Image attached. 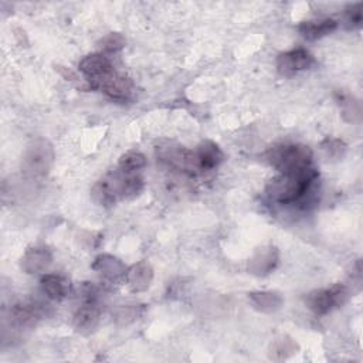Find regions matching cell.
Segmentation results:
<instances>
[{"instance_id": "15", "label": "cell", "mask_w": 363, "mask_h": 363, "mask_svg": "<svg viewBox=\"0 0 363 363\" xmlns=\"http://www.w3.org/2000/svg\"><path fill=\"white\" fill-rule=\"evenodd\" d=\"M299 33L306 40L315 41L319 40L337 28V21L333 18H319V20H308L299 24Z\"/></svg>"}, {"instance_id": "18", "label": "cell", "mask_w": 363, "mask_h": 363, "mask_svg": "<svg viewBox=\"0 0 363 363\" xmlns=\"http://www.w3.org/2000/svg\"><path fill=\"white\" fill-rule=\"evenodd\" d=\"M248 299L251 301V303L254 305L255 309H258L259 312H265V313H272V312L278 311L284 303L282 296L278 292H272V291L250 292Z\"/></svg>"}, {"instance_id": "13", "label": "cell", "mask_w": 363, "mask_h": 363, "mask_svg": "<svg viewBox=\"0 0 363 363\" xmlns=\"http://www.w3.org/2000/svg\"><path fill=\"white\" fill-rule=\"evenodd\" d=\"M126 284L132 292H143L150 286L153 279V269L150 264L140 261L126 269Z\"/></svg>"}, {"instance_id": "20", "label": "cell", "mask_w": 363, "mask_h": 363, "mask_svg": "<svg viewBox=\"0 0 363 363\" xmlns=\"http://www.w3.org/2000/svg\"><path fill=\"white\" fill-rule=\"evenodd\" d=\"M337 102L342 106L343 116L349 115L347 121L353 122V121H356V118H359V115H360L359 102L354 101L353 96H350L347 94H343V92H337Z\"/></svg>"}, {"instance_id": "21", "label": "cell", "mask_w": 363, "mask_h": 363, "mask_svg": "<svg viewBox=\"0 0 363 363\" xmlns=\"http://www.w3.org/2000/svg\"><path fill=\"white\" fill-rule=\"evenodd\" d=\"M362 7H363L362 3H354L345 9V24L349 30L359 28L362 26V23H363Z\"/></svg>"}, {"instance_id": "3", "label": "cell", "mask_w": 363, "mask_h": 363, "mask_svg": "<svg viewBox=\"0 0 363 363\" xmlns=\"http://www.w3.org/2000/svg\"><path fill=\"white\" fill-rule=\"evenodd\" d=\"M267 157L282 174L298 173L313 166L312 150L308 146L298 143L277 145L268 150Z\"/></svg>"}, {"instance_id": "16", "label": "cell", "mask_w": 363, "mask_h": 363, "mask_svg": "<svg viewBox=\"0 0 363 363\" xmlns=\"http://www.w3.org/2000/svg\"><path fill=\"white\" fill-rule=\"evenodd\" d=\"M92 268L108 279H118L126 274L125 264L111 254L98 255L92 264Z\"/></svg>"}, {"instance_id": "14", "label": "cell", "mask_w": 363, "mask_h": 363, "mask_svg": "<svg viewBox=\"0 0 363 363\" xmlns=\"http://www.w3.org/2000/svg\"><path fill=\"white\" fill-rule=\"evenodd\" d=\"M43 292L54 301H61L67 298L71 292L69 281L60 274H45L40 281Z\"/></svg>"}, {"instance_id": "4", "label": "cell", "mask_w": 363, "mask_h": 363, "mask_svg": "<svg viewBox=\"0 0 363 363\" xmlns=\"http://www.w3.org/2000/svg\"><path fill=\"white\" fill-rule=\"evenodd\" d=\"M54 162V150L48 140H33L21 159V172L30 179H40L48 174Z\"/></svg>"}, {"instance_id": "19", "label": "cell", "mask_w": 363, "mask_h": 363, "mask_svg": "<svg viewBox=\"0 0 363 363\" xmlns=\"http://www.w3.org/2000/svg\"><path fill=\"white\" fill-rule=\"evenodd\" d=\"M145 166H146V157L139 150H129L123 153L118 163V167L126 173H140V170Z\"/></svg>"}, {"instance_id": "17", "label": "cell", "mask_w": 363, "mask_h": 363, "mask_svg": "<svg viewBox=\"0 0 363 363\" xmlns=\"http://www.w3.org/2000/svg\"><path fill=\"white\" fill-rule=\"evenodd\" d=\"M278 262V252L275 248H262L259 250L248 262V271L255 275L269 274Z\"/></svg>"}, {"instance_id": "10", "label": "cell", "mask_w": 363, "mask_h": 363, "mask_svg": "<svg viewBox=\"0 0 363 363\" xmlns=\"http://www.w3.org/2000/svg\"><path fill=\"white\" fill-rule=\"evenodd\" d=\"M52 261L51 251L44 245H34L28 248L21 259H20V268L26 274H38L44 272Z\"/></svg>"}, {"instance_id": "1", "label": "cell", "mask_w": 363, "mask_h": 363, "mask_svg": "<svg viewBox=\"0 0 363 363\" xmlns=\"http://www.w3.org/2000/svg\"><path fill=\"white\" fill-rule=\"evenodd\" d=\"M319 173L315 166L289 174H279L267 184V196L271 201L282 206L306 204L318 182Z\"/></svg>"}, {"instance_id": "2", "label": "cell", "mask_w": 363, "mask_h": 363, "mask_svg": "<svg viewBox=\"0 0 363 363\" xmlns=\"http://www.w3.org/2000/svg\"><path fill=\"white\" fill-rule=\"evenodd\" d=\"M143 177L140 173H126L119 167L106 173L92 189V199L104 207L113 206L118 200L135 199L143 190Z\"/></svg>"}, {"instance_id": "8", "label": "cell", "mask_w": 363, "mask_h": 363, "mask_svg": "<svg viewBox=\"0 0 363 363\" xmlns=\"http://www.w3.org/2000/svg\"><path fill=\"white\" fill-rule=\"evenodd\" d=\"M313 64V57L305 48H295L282 52L277 58V69L284 77H292L299 71L308 69Z\"/></svg>"}, {"instance_id": "6", "label": "cell", "mask_w": 363, "mask_h": 363, "mask_svg": "<svg viewBox=\"0 0 363 363\" xmlns=\"http://www.w3.org/2000/svg\"><path fill=\"white\" fill-rule=\"evenodd\" d=\"M78 68L84 74L92 89H95V86L108 75L115 72L112 61L102 52H94L84 57L79 61Z\"/></svg>"}, {"instance_id": "22", "label": "cell", "mask_w": 363, "mask_h": 363, "mask_svg": "<svg viewBox=\"0 0 363 363\" xmlns=\"http://www.w3.org/2000/svg\"><path fill=\"white\" fill-rule=\"evenodd\" d=\"M125 44H126V40L119 33H109L99 41V47L102 48V51L109 54L121 51L125 47Z\"/></svg>"}, {"instance_id": "5", "label": "cell", "mask_w": 363, "mask_h": 363, "mask_svg": "<svg viewBox=\"0 0 363 363\" xmlns=\"http://www.w3.org/2000/svg\"><path fill=\"white\" fill-rule=\"evenodd\" d=\"M350 292L349 288L343 284H335L326 289H315L309 292L305 298L306 306L316 315H326L335 308H339L346 303Z\"/></svg>"}, {"instance_id": "7", "label": "cell", "mask_w": 363, "mask_h": 363, "mask_svg": "<svg viewBox=\"0 0 363 363\" xmlns=\"http://www.w3.org/2000/svg\"><path fill=\"white\" fill-rule=\"evenodd\" d=\"M47 305L35 301L18 302L10 309V322L18 329H27L37 325V322L45 315Z\"/></svg>"}, {"instance_id": "12", "label": "cell", "mask_w": 363, "mask_h": 363, "mask_svg": "<svg viewBox=\"0 0 363 363\" xmlns=\"http://www.w3.org/2000/svg\"><path fill=\"white\" fill-rule=\"evenodd\" d=\"M194 156H196V162H197L200 173L216 169L224 160L223 150L213 140L201 142L194 149Z\"/></svg>"}, {"instance_id": "11", "label": "cell", "mask_w": 363, "mask_h": 363, "mask_svg": "<svg viewBox=\"0 0 363 363\" xmlns=\"http://www.w3.org/2000/svg\"><path fill=\"white\" fill-rule=\"evenodd\" d=\"M95 89L102 91L105 95L115 101H126L132 94V82L129 78L118 74L116 71L102 79Z\"/></svg>"}, {"instance_id": "9", "label": "cell", "mask_w": 363, "mask_h": 363, "mask_svg": "<svg viewBox=\"0 0 363 363\" xmlns=\"http://www.w3.org/2000/svg\"><path fill=\"white\" fill-rule=\"evenodd\" d=\"M101 308L98 301H84L72 316V325L79 333H91L99 323Z\"/></svg>"}, {"instance_id": "23", "label": "cell", "mask_w": 363, "mask_h": 363, "mask_svg": "<svg viewBox=\"0 0 363 363\" xmlns=\"http://www.w3.org/2000/svg\"><path fill=\"white\" fill-rule=\"evenodd\" d=\"M322 147H323V150L329 156H333V157H339V156L342 157L343 152L346 150V146L343 145V142H340L337 139H326V140H323Z\"/></svg>"}]
</instances>
